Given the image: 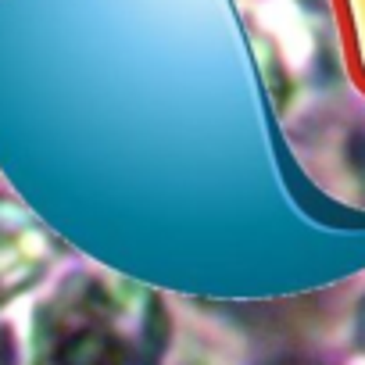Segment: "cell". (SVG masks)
<instances>
[{
	"label": "cell",
	"instance_id": "1",
	"mask_svg": "<svg viewBox=\"0 0 365 365\" xmlns=\"http://www.w3.org/2000/svg\"><path fill=\"white\" fill-rule=\"evenodd\" d=\"M165 301L104 269L65 272L33 312L29 365H165Z\"/></svg>",
	"mask_w": 365,
	"mask_h": 365
},
{
	"label": "cell",
	"instance_id": "2",
	"mask_svg": "<svg viewBox=\"0 0 365 365\" xmlns=\"http://www.w3.org/2000/svg\"><path fill=\"white\" fill-rule=\"evenodd\" d=\"M58 240L15 197H0V308L36 290L58 265Z\"/></svg>",
	"mask_w": 365,
	"mask_h": 365
},
{
	"label": "cell",
	"instance_id": "3",
	"mask_svg": "<svg viewBox=\"0 0 365 365\" xmlns=\"http://www.w3.org/2000/svg\"><path fill=\"white\" fill-rule=\"evenodd\" d=\"M19 340L8 322H0V365H19Z\"/></svg>",
	"mask_w": 365,
	"mask_h": 365
},
{
	"label": "cell",
	"instance_id": "4",
	"mask_svg": "<svg viewBox=\"0 0 365 365\" xmlns=\"http://www.w3.org/2000/svg\"><path fill=\"white\" fill-rule=\"evenodd\" d=\"M361 340H365V312H361Z\"/></svg>",
	"mask_w": 365,
	"mask_h": 365
}]
</instances>
